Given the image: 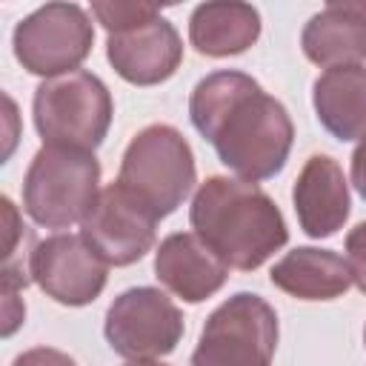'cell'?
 I'll return each instance as SVG.
<instances>
[{"label": "cell", "instance_id": "7a4b0ae2", "mask_svg": "<svg viewBox=\"0 0 366 366\" xmlns=\"http://www.w3.org/2000/svg\"><path fill=\"white\" fill-rule=\"evenodd\" d=\"M192 232L209 252L237 272L260 269L289 243V226L277 203L240 177H206L189 206Z\"/></svg>", "mask_w": 366, "mask_h": 366}, {"label": "cell", "instance_id": "8fae6325", "mask_svg": "<svg viewBox=\"0 0 366 366\" xmlns=\"http://www.w3.org/2000/svg\"><path fill=\"white\" fill-rule=\"evenodd\" d=\"M106 57L126 83L157 86L177 71L183 40L163 14H154L137 26L112 31L106 37Z\"/></svg>", "mask_w": 366, "mask_h": 366}, {"label": "cell", "instance_id": "30bf717a", "mask_svg": "<svg viewBox=\"0 0 366 366\" xmlns=\"http://www.w3.org/2000/svg\"><path fill=\"white\" fill-rule=\"evenodd\" d=\"M109 266L92 252L83 234H51L34 246L31 280L60 306H89L106 289Z\"/></svg>", "mask_w": 366, "mask_h": 366}, {"label": "cell", "instance_id": "5b68a950", "mask_svg": "<svg viewBox=\"0 0 366 366\" xmlns=\"http://www.w3.org/2000/svg\"><path fill=\"white\" fill-rule=\"evenodd\" d=\"M100 194L94 152L43 146L23 177V212L46 229H69L86 217Z\"/></svg>", "mask_w": 366, "mask_h": 366}, {"label": "cell", "instance_id": "7402d4cb", "mask_svg": "<svg viewBox=\"0 0 366 366\" xmlns=\"http://www.w3.org/2000/svg\"><path fill=\"white\" fill-rule=\"evenodd\" d=\"M123 366H166V363H160V360H129Z\"/></svg>", "mask_w": 366, "mask_h": 366}, {"label": "cell", "instance_id": "5bb4252c", "mask_svg": "<svg viewBox=\"0 0 366 366\" xmlns=\"http://www.w3.org/2000/svg\"><path fill=\"white\" fill-rule=\"evenodd\" d=\"M300 49L320 69L357 66L366 60V3H326L303 26Z\"/></svg>", "mask_w": 366, "mask_h": 366}, {"label": "cell", "instance_id": "e0dca14e", "mask_svg": "<svg viewBox=\"0 0 366 366\" xmlns=\"http://www.w3.org/2000/svg\"><path fill=\"white\" fill-rule=\"evenodd\" d=\"M260 37V11L252 3H200L189 17V43L206 57H232Z\"/></svg>", "mask_w": 366, "mask_h": 366}, {"label": "cell", "instance_id": "277c9868", "mask_svg": "<svg viewBox=\"0 0 366 366\" xmlns=\"http://www.w3.org/2000/svg\"><path fill=\"white\" fill-rule=\"evenodd\" d=\"M31 114L43 146L94 152L109 134L114 100L97 74L77 69L43 80L34 89Z\"/></svg>", "mask_w": 366, "mask_h": 366}, {"label": "cell", "instance_id": "9a60e30c", "mask_svg": "<svg viewBox=\"0 0 366 366\" xmlns=\"http://www.w3.org/2000/svg\"><path fill=\"white\" fill-rule=\"evenodd\" d=\"M269 280L297 300H335L349 292L352 272L346 257L332 249L297 246L272 266Z\"/></svg>", "mask_w": 366, "mask_h": 366}, {"label": "cell", "instance_id": "4fadbf2b", "mask_svg": "<svg viewBox=\"0 0 366 366\" xmlns=\"http://www.w3.org/2000/svg\"><path fill=\"white\" fill-rule=\"evenodd\" d=\"M154 277L183 303H203L226 286L229 266L194 232H172L154 252Z\"/></svg>", "mask_w": 366, "mask_h": 366}, {"label": "cell", "instance_id": "603a6c76", "mask_svg": "<svg viewBox=\"0 0 366 366\" xmlns=\"http://www.w3.org/2000/svg\"><path fill=\"white\" fill-rule=\"evenodd\" d=\"M363 346H366V326H363Z\"/></svg>", "mask_w": 366, "mask_h": 366}, {"label": "cell", "instance_id": "ac0fdd59", "mask_svg": "<svg viewBox=\"0 0 366 366\" xmlns=\"http://www.w3.org/2000/svg\"><path fill=\"white\" fill-rule=\"evenodd\" d=\"M160 14L157 6L152 3H92V17L112 34V31H120V29H129V26H137L149 17Z\"/></svg>", "mask_w": 366, "mask_h": 366}, {"label": "cell", "instance_id": "2e32d148", "mask_svg": "<svg viewBox=\"0 0 366 366\" xmlns=\"http://www.w3.org/2000/svg\"><path fill=\"white\" fill-rule=\"evenodd\" d=\"M320 126L340 143L366 137V66H335L312 83Z\"/></svg>", "mask_w": 366, "mask_h": 366}, {"label": "cell", "instance_id": "ffe728a7", "mask_svg": "<svg viewBox=\"0 0 366 366\" xmlns=\"http://www.w3.org/2000/svg\"><path fill=\"white\" fill-rule=\"evenodd\" d=\"M11 366H77V363H74L71 355H66L60 349L34 346V349H26L23 355H17Z\"/></svg>", "mask_w": 366, "mask_h": 366}, {"label": "cell", "instance_id": "ba28073f", "mask_svg": "<svg viewBox=\"0 0 366 366\" xmlns=\"http://www.w3.org/2000/svg\"><path fill=\"white\" fill-rule=\"evenodd\" d=\"M183 312L154 286H132L120 292L103 320V335L126 360H157L172 355L183 337Z\"/></svg>", "mask_w": 366, "mask_h": 366}, {"label": "cell", "instance_id": "6da1fadb", "mask_svg": "<svg viewBox=\"0 0 366 366\" xmlns=\"http://www.w3.org/2000/svg\"><path fill=\"white\" fill-rule=\"evenodd\" d=\"M189 120L220 163L249 183L280 174L295 143L286 106L237 69L212 71L192 89Z\"/></svg>", "mask_w": 366, "mask_h": 366}, {"label": "cell", "instance_id": "8992f818", "mask_svg": "<svg viewBox=\"0 0 366 366\" xmlns=\"http://www.w3.org/2000/svg\"><path fill=\"white\" fill-rule=\"evenodd\" d=\"M277 312L254 292L226 297L203 323L189 366H272Z\"/></svg>", "mask_w": 366, "mask_h": 366}, {"label": "cell", "instance_id": "9c48e42d", "mask_svg": "<svg viewBox=\"0 0 366 366\" xmlns=\"http://www.w3.org/2000/svg\"><path fill=\"white\" fill-rule=\"evenodd\" d=\"M157 220L117 183L100 189L80 220V234L106 266H132L154 246Z\"/></svg>", "mask_w": 366, "mask_h": 366}, {"label": "cell", "instance_id": "d6986e66", "mask_svg": "<svg viewBox=\"0 0 366 366\" xmlns=\"http://www.w3.org/2000/svg\"><path fill=\"white\" fill-rule=\"evenodd\" d=\"M346 263L352 272V283L366 295V220L346 234Z\"/></svg>", "mask_w": 366, "mask_h": 366}, {"label": "cell", "instance_id": "52a82bcc", "mask_svg": "<svg viewBox=\"0 0 366 366\" xmlns=\"http://www.w3.org/2000/svg\"><path fill=\"white\" fill-rule=\"evenodd\" d=\"M94 23L77 3H46L26 14L11 34L17 63L37 77H60L77 71L92 54Z\"/></svg>", "mask_w": 366, "mask_h": 366}, {"label": "cell", "instance_id": "44dd1931", "mask_svg": "<svg viewBox=\"0 0 366 366\" xmlns=\"http://www.w3.org/2000/svg\"><path fill=\"white\" fill-rule=\"evenodd\" d=\"M352 186L357 189V194L366 200V137L355 146L352 152Z\"/></svg>", "mask_w": 366, "mask_h": 366}, {"label": "cell", "instance_id": "7c38bea8", "mask_svg": "<svg viewBox=\"0 0 366 366\" xmlns=\"http://www.w3.org/2000/svg\"><path fill=\"white\" fill-rule=\"evenodd\" d=\"M292 203L297 223L309 237L323 240L337 234L352 212L349 180L340 163L329 154H312L292 186Z\"/></svg>", "mask_w": 366, "mask_h": 366}, {"label": "cell", "instance_id": "3957f363", "mask_svg": "<svg viewBox=\"0 0 366 366\" xmlns=\"http://www.w3.org/2000/svg\"><path fill=\"white\" fill-rule=\"evenodd\" d=\"M194 183V152L174 126L152 123L129 140L120 160L117 186L154 220L177 212Z\"/></svg>", "mask_w": 366, "mask_h": 366}]
</instances>
